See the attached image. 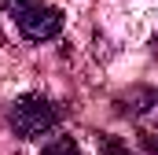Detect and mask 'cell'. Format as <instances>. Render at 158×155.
Here are the masks:
<instances>
[{
  "mask_svg": "<svg viewBox=\"0 0 158 155\" xmlns=\"http://www.w3.org/2000/svg\"><path fill=\"white\" fill-rule=\"evenodd\" d=\"M63 122V107L40 92H26L11 104L7 111V126L19 140H40L44 133H52L55 126Z\"/></svg>",
  "mask_w": 158,
  "mask_h": 155,
  "instance_id": "cell-1",
  "label": "cell"
},
{
  "mask_svg": "<svg viewBox=\"0 0 158 155\" xmlns=\"http://www.w3.org/2000/svg\"><path fill=\"white\" fill-rule=\"evenodd\" d=\"M15 19V26H19V33L26 41H33V44H40V41H55L59 33H63V11L59 7H52V4H30V7H22V11H15L11 15Z\"/></svg>",
  "mask_w": 158,
  "mask_h": 155,
  "instance_id": "cell-2",
  "label": "cell"
},
{
  "mask_svg": "<svg viewBox=\"0 0 158 155\" xmlns=\"http://www.w3.org/2000/svg\"><path fill=\"white\" fill-rule=\"evenodd\" d=\"M140 144L147 155H158V118H140Z\"/></svg>",
  "mask_w": 158,
  "mask_h": 155,
  "instance_id": "cell-3",
  "label": "cell"
},
{
  "mask_svg": "<svg viewBox=\"0 0 158 155\" xmlns=\"http://www.w3.org/2000/svg\"><path fill=\"white\" fill-rule=\"evenodd\" d=\"M96 148H99V155H132L129 144H125L121 137H114V133H99V137H96Z\"/></svg>",
  "mask_w": 158,
  "mask_h": 155,
  "instance_id": "cell-4",
  "label": "cell"
},
{
  "mask_svg": "<svg viewBox=\"0 0 158 155\" xmlns=\"http://www.w3.org/2000/svg\"><path fill=\"white\" fill-rule=\"evenodd\" d=\"M40 155H81V148L74 137H55V140H48L40 148Z\"/></svg>",
  "mask_w": 158,
  "mask_h": 155,
  "instance_id": "cell-5",
  "label": "cell"
},
{
  "mask_svg": "<svg viewBox=\"0 0 158 155\" xmlns=\"http://www.w3.org/2000/svg\"><path fill=\"white\" fill-rule=\"evenodd\" d=\"M0 4H4V7H7L11 15H15V11H22V7H30L33 0H0Z\"/></svg>",
  "mask_w": 158,
  "mask_h": 155,
  "instance_id": "cell-6",
  "label": "cell"
},
{
  "mask_svg": "<svg viewBox=\"0 0 158 155\" xmlns=\"http://www.w3.org/2000/svg\"><path fill=\"white\" fill-rule=\"evenodd\" d=\"M151 55H155V59H158V33H155V37H151Z\"/></svg>",
  "mask_w": 158,
  "mask_h": 155,
  "instance_id": "cell-7",
  "label": "cell"
}]
</instances>
